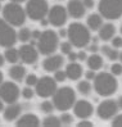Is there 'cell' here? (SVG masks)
<instances>
[{"label": "cell", "instance_id": "277c9868", "mask_svg": "<svg viewBox=\"0 0 122 127\" xmlns=\"http://www.w3.org/2000/svg\"><path fill=\"white\" fill-rule=\"evenodd\" d=\"M37 50L44 55H50L58 49L59 45V36L53 30H46L40 33L39 39L36 41Z\"/></svg>", "mask_w": 122, "mask_h": 127}, {"label": "cell", "instance_id": "8992f818", "mask_svg": "<svg viewBox=\"0 0 122 127\" xmlns=\"http://www.w3.org/2000/svg\"><path fill=\"white\" fill-rule=\"evenodd\" d=\"M98 9L105 19H118L122 16V0H100Z\"/></svg>", "mask_w": 122, "mask_h": 127}, {"label": "cell", "instance_id": "7402d4cb", "mask_svg": "<svg viewBox=\"0 0 122 127\" xmlns=\"http://www.w3.org/2000/svg\"><path fill=\"white\" fill-rule=\"evenodd\" d=\"M86 63H87V67L90 69H93V71H98V69H100L102 67H103V58L94 53V54H91L90 57H87L86 59Z\"/></svg>", "mask_w": 122, "mask_h": 127}, {"label": "cell", "instance_id": "6da1fadb", "mask_svg": "<svg viewBox=\"0 0 122 127\" xmlns=\"http://www.w3.org/2000/svg\"><path fill=\"white\" fill-rule=\"evenodd\" d=\"M118 82L114 74L102 72L94 77V90L102 96H111L117 91Z\"/></svg>", "mask_w": 122, "mask_h": 127}, {"label": "cell", "instance_id": "484cf974", "mask_svg": "<svg viewBox=\"0 0 122 127\" xmlns=\"http://www.w3.org/2000/svg\"><path fill=\"white\" fill-rule=\"evenodd\" d=\"M31 35H32V32L30 31L27 27H23L17 32V39L22 42H27V41L31 40Z\"/></svg>", "mask_w": 122, "mask_h": 127}, {"label": "cell", "instance_id": "7dc6e473", "mask_svg": "<svg viewBox=\"0 0 122 127\" xmlns=\"http://www.w3.org/2000/svg\"><path fill=\"white\" fill-rule=\"evenodd\" d=\"M4 63H5V58H4V55L0 54V67H3Z\"/></svg>", "mask_w": 122, "mask_h": 127}, {"label": "cell", "instance_id": "4fadbf2b", "mask_svg": "<svg viewBox=\"0 0 122 127\" xmlns=\"http://www.w3.org/2000/svg\"><path fill=\"white\" fill-rule=\"evenodd\" d=\"M19 59L26 64H32L39 59V50H37L32 44H23L18 49Z\"/></svg>", "mask_w": 122, "mask_h": 127}, {"label": "cell", "instance_id": "b9f144b4", "mask_svg": "<svg viewBox=\"0 0 122 127\" xmlns=\"http://www.w3.org/2000/svg\"><path fill=\"white\" fill-rule=\"evenodd\" d=\"M67 55H68L70 62H76V61H77V54H76V53H72V51H71V53L67 54Z\"/></svg>", "mask_w": 122, "mask_h": 127}, {"label": "cell", "instance_id": "816d5d0a", "mask_svg": "<svg viewBox=\"0 0 122 127\" xmlns=\"http://www.w3.org/2000/svg\"><path fill=\"white\" fill-rule=\"evenodd\" d=\"M3 82V73H1V71H0V84Z\"/></svg>", "mask_w": 122, "mask_h": 127}, {"label": "cell", "instance_id": "d590c367", "mask_svg": "<svg viewBox=\"0 0 122 127\" xmlns=\"http://www.w3.org/2000/svg\"><path fill=\"white\" fill-rule=\"evenodd\" d=\"M112 46L113 48H121L122 46V37H112Z\"/></svg>", "mask_w": 122, "mask_h": 127}, {"label": "cell", "instance_id": "f546056e", "mask_svg": "<svg viewBox=\"0 0 122 127\" xmlns=\"http://www.w3.org/2000/svg\"><path fill=\"white\" fill-rule=\"evenodd\" d=\"M59 119H60V123L64 125V126H70V125L73 123V116L70 114V113H63Z\"/></svg>", "mask_w": 122, "mask_h": 127}, {"label": "cell", "instance_id": "44dd1931", "mask_svg": "<svg viewBox=\"0 0 122 127\" xmlns=\"http://www.w3.org/2000/svg\"><path fill=\"white\" fill-rule=\"evenodd\" d=\"M26 68L23 65H19V64H14L12 65L10 68H9V76L12 80L14 81H17V82H21V81H23L25 77H26Z\"/></svg>", "mask_w": 122, "mask_h": 127}, {"label": "cell", "instance_id": "7c38bea8", "mask_svg": "<svg viewBox=\"0 0 122 127\" xmlns=\"http://www.w3.org/2000/svg\"><path fill=\"white\" fill-rule=\"evenodd\" d=\"M118 104L117 101H114L112 99H108V100H104L99 104V107L96 109V114L98 117L103 119V121H108L112 117H114L118 112Z\"/></svg>", "mask_w": 122, "mask_h": 127}, {"label": "cell", "instance_id": "d6a6232c", "mask_svg": "<svg viewBox=\"0 0 122 127\" xmlns=\"http://www.w3.org/2000/svg\"><path fill=\"white\" fill-rule=\"evenodd\" d=\"M35 95V91L32 90V87L31 86H27V87H25L23 90H22V96H23L25 99H32V96Z\"/></svg>", "mask_w": 122, "mask_h": 127}, {"label": "cell", "instance_id": "ac0fdd59", "mask_svg": "<svg viewBox=\"0 0 122 127\" xmlns=\"http://www.w3.org/2000/svg\"><path fill=\"white\" fill-rule=\"evenodd\" d=\"M66 74L67 78H70L72 81H77L82 76V67L77 62H71L70 64H67L66 67Z\"/></svg>", "mask_w": 122, "mask_h": 127}, {"label": "cell", "instance_id": "5b68a950", "mask_svg": "<svg viewBox=\"0 0 122 127\" xmlns=\"http://www.w3.org/2000/svg\"><path fill=\"white\" fill-rule=\"evenodd\" d=\"M26 10L18 3H9L3 8V18L13 27H19L26 21Z\"/></svg>", "mask_w": 122, "mask_h": 127}, {"label": "cell", "instance_id": "db71d44e", "mask_svg": "<svg viewBox=\"0 0 122 127\" xmlns=\"http://www.w3.org/2000/svg\"><path fill=\"white\" fill-rule=\"evenodd\" d=\"M121 33H122V26H121Z\"/></svg>", "mask_w": 122, "mask_h": 127}, {"label": "cell", "instance_id": "ba28073f", "mask_svg": "<svg viewBox=\"0 0 122 127\" xmlns=\"http://www.w3.org/2000/svg\"><path fill=\"white\" fill-rule=\"evenodd\" d=\"M17 32L4 18H0V46L9 48L17 42Z\"/></svg>", "mask_w": 122, "mask_h": 127}, {"label": "cell", "instance_id": "f5cc1de1", "mask_svg": "<svg viewBox=\"0 0 122 127\" xmlns=\"http://www.w3.org/2000/svg\"><path fill=\"white\" fill-rule=\"evenodd\" d=\"M118 58H120V61H121V63H122V51L120 53V55H118Z\"/></svg>", "mask_w": 122, "mask_h": 127}, {"label": "cell", "instance_id": "5bb4252c", "mask_svg": "<svg viewBox=\"0 0 122 127\" xmlns=\"http://www.w3.org/2000/svg\"><path fill=\"white\" fill-rule=\"evenodd\" d=\"M94 112V108L91 105V103L87 100H79L75 101L73 104V113L76 117H79L81 119L83 118H89Z\"/></svg>", "mask_w": 122, "mask_h": 127}, {"label": "cell", "instance_id": "2e32d148", "mask_svg": "<svg viewBox=\"0 0 122 127\" xmlns=\"http://www.w3.org/2000/svg\"><path fill=\"white\" fill-rule=\"evenodd\" d=\"M85 5H83L82 0H70L67 5V13L75 19H80L85 14Z\"/></svg>", "mask_w": 122, "mask_h": 127}, {"label": "cell", "instance_id": "11a10c76", "mask_svg": "<svg viewBox=\"0 0 122 127\" xmlns=\"http://www.w3.org/2000/svg\"><path fill=\"white\" fill-rule=\"evenodd\" d=\"M0 10H1V5H0Z\"/></svg>", "mask_w": 122, "mask_h": 127}, {"label": "cell", "instance_id": "d4e9b609", "mask_svg": "<svg viewBox=\"0 0 122 127\" xmlns=\"http://www.w3.org/2000/svg\"><path fill=\"white\" fill-rule=\"evenodd\" d=\"M102 53L105 54L107 57H108L109 61L114 62L118 59V55H120V51L116 49V48H109L108 45H103L102 46Z\"/></svg>", "mask_w": 122, "mask_h": 127}, {"label": "cell", "instance_id": "ee69618b", "mask_svg": "<svg viewBox=\"0 0 122 127\" xmlns=\"http://www.w3.org/2000/svg\"><path fill=\"white\" fill-rule=\"evenodd\" d=\"M89 50L91 51V53H96V51L99 50V48H98V45H96V44L94 42V44H93V45H90V48H89Z\"/></svg>", "mask_w": 122, "mask_h": 127}, {"label": "cell", "instance_id": "836d02e7", "mask_svg": "<svg viewBox=\"0 0 122 127\" xmlns=\"http://www.w3.org/2000/svg\"><path fill=\"white\" fill-rule=\"evenodd\" d=\"M66 78H67L66 71H60V69H58V71L54 72V80H55L57 82H63V81H66Z\"/></svg>", "mask_w": 122, "mask_h": 127}, {"label": "cell", "instance_id": "e0dca14e", "mask_svg": "<svg viewBox=\"0 0 122 127\" xmlns=\"http://www.w3.org/2000/svg\"><path fill=\"white\" fill-rule=\"evenodd\" d=\"M21 112H22V105L21 104H17V101L12 103L4 109V119L6 122L16 121V119L21 116Z\"/></svg>", "mask_w": 122, "mask_h": 127}, {"label": "cell", "instance_id": "f1b7e54d", "mask_svg": "<svg viewBox=\"0 0 122 127\" xmlns=\"http://www.w3.org/2000/svg\"><path fill=\"white\" fill-rule=\"evenodd\" d=\"M53 109H54V104H53V101H49V100H45L40 104V110L44 112V113L46 114H50Z\"/></svg>", "mask_w": 122, "mask_h": 127}, {"label": "cell", "instance_id": "9c48e42d", "mask_svg": "<svg viewBox=\"0 0 122 127\" xmlns=\"http://www.w3.org/2000/svg\"><path fill=\"white\" fill-rule=\"evenodd\" d=\"M57 81L49 76H44L37 80L35 85V94H37L40 98H49L57 90Z\"/></svg>", "mask_w": 122, "mask_h": 127}, {"label": "cell", "instance_id": "1f68e13d", "mask_svg": "<svg viewBox=\"0 0 122 127\" xmlns=\"http://www.w3.org/2000/svg\"><path fill=\"white\" fill-rule=\"evenodd\" d=\"M60 51L62 54H70L72 51V44L70 41H64L60 44Z\"/></svg>", "mask_w": 122, "mask_h": 127}, {"label": "cell", "instance_id": "9a60e30c", "mask_svg": "<svg viewBox=\"0 0 122 127\" xmlns=\"http://www.w3.org/2000/svg\"><path fill=\"white\" fill-rule=\"evenodd\" d=\"M63 63H64V59H63L62 55H59V54H50L42 62V67H44V69L46 72H55V71L62 68Z\"/></svg>", "mask_w": 122, "mask_h": 127}, {"label": "cell", "instance_id": "f6af8a7d", "mask_svg": "<svg viewBox=\"0 0 122 127\" xmlns=\"http://www.w3.org/2000/svg\"><path fill=\"white\" fill-rule=\"evenodd\" d=\"M58 36H59V37H66V36H67V30L60 28L59 32H58Z\"/></svg>", "mask_w": 122, "mask_h": 127}, {"label": "cell", "instance_id": "e575fe53", "mask_svg": "<svg viewBox=\"0 0 122 127\" xmlns=\"http://www.w3.org/2000/svg\"><path fill=\"white\" fill-rule=\"evenodd\" d=\"M111 72H112V74H114V76H120V74H122V63H114V64H112Z\"/></svg>", "mask_w": 122, "mask_h": 127}, {"label": "cell", "instance_id": "f35d334b", "mask_svg": "<svg viewBox=\"0 0 122 127\" xmlns=\"http://www.w3.org/2000/svg\"><path fill=\"white\" fill-rule=\"evenodd\" d=\"M77 126H80V127H90V126H93V123H91L90 121H87V118H83L79 122Z\"/></svg>", "mask_w": 122, "mask_h": 127}, {"label": "cell", "instance_id": "74e56055", "mask_svg": "<svg viewBox=\"0 0 122 127\" xmlns=\"http://www.w3.org/2000/svg\"><path fill=\"white\" fill-rule=\"evenodd\" d=\"M77 54V61H80V62H83V61H86L87 59V54L85 53V51H79V53H76Z\"/></svg>", "mask_w": 122, "mask_h": 127}, {"label": "cell", "instance_id": "7bdbcfd3", "mask_svg": "<svg viewBox=\"0 0 122 127\" xmlns=\"http://www.w3.org/2000/svg\"><path fill=\"white\" fill-rule=\"evenodd\" d=\"M40 33H41V32L36 30V31H34V32H32V35H31V39H32V40H35V41H37V39H39Z\"/></svg>", "mask_w": 122, "mask_h": 127}, {"label": "cell", "instance_id": "30bf717a", "mask_svg": "<svg viewBox=\"0 0 122 127\" xmlns=\"http://www.w3.org/2000/svg\"><path fill=\"white\" fill-rule=\"evenodd\" d=\"M21 95L19 87L12 81H5L0 84V99L6 104L16 103Z\"/></svg>", "mask_w": 122, "mask_h": 127}, {"label": "cell", "instance_id": "bcb514c9", "mask_svg": "<svg viewBox=\"0 0 122 127\" xmlns=\"http://www.w3.org/2000/svg\"><path fill=\"white\" fill-rule=\"evenodd\" d=\"M40 22H41V26H48L49 25L48 18H42V19H40Z\"/></svg>", "mask_w": 122, "mask_h": 127}, {"label": "cell", "instance_id": "d6986e66", "mask_svg": "<svg viewBox=\"0 0 122 127\" xmlns=\"http://www.w3.org/2000/svg\"><path fill=\"white\" fill-rule=\"evenodd\" d=\"M16 125L19 126V127H22V126L23 127H36V126L40 125V119L34 113H27V114L22 116L17 121Z\"/></svg>", "mask_w": 122, "mask_h": 127}, {"label": "cell", "instance_id": "603a6c76", "mask_svg": "<svg viewBox=\"0 0 122 127\" xmlns=\"http://www.w3.org/2000/svg\"><path fill=\"white\" fill-rule=\"evenodd\" d=\"M86 23H87V27L90 30H93V31H98V30L102 27V25H103V17L100 16V14L94 13V14H91V16H89Z\"/></svg>", "mask_w": 122, "mask_h": 127}, {"label": "cell", "instance_id": "c3c4849f", "mask_svg": "<svg viewBox=\"0 0 122 127\" xmlns=\"http://www.w3.org/2000/svg\"><path fill=\"white\" fill-rule=\"evenodd\" d=\"M117 104H118V108H120V109H122V96L117 100Z\"/></svg>", "mask_w": 122, "mask_h": 127}, {"label": "cell", "instance_id": "f907efd6", "mask_svg": "<svg viewBox=\"0 0 122 127\" xmlns=\"http://www.w3.org/2000/svg\"><path fill=\"white\" fill-rule=\"evenodd\" d=\"M10 1H13V3H22V1H25V0H10Z\"/></svg>", "mask_w": 122, "mask_h": 127}, {"label": "cell", "instance_id": "cb8c5ba5", "mask_svg": "<svg viewBox=\"0 0 122 127\" xmlns=\"http://www.w3.org/2000/svg\"><path fill=\"white\" fill-rule=\"evenodd\" d=\"M4 58L6 62H9L12 64H16L18 61H19V53H18V49L13 48V46H9L6 48L5 51H4Z\"/></svg>", "mask_w": 122, "mask_h": 127}, {"label": "cell", "instance_id": "4316f807", "mask_svg": "<svg viewBox=\"0 0 122 127\" xmlns=\"http://www.w3.org/2000/svg\"><path fill=\"white\" fill-rule=\"evenodd\" d=\"M42 125L44 126H48V127H58V126H60L62 123H60V119L58 117H55V116H48V117L44 118Z\"/></svg>", "mask_w": 122, "mask_h": 127}, {"label": "cell", "instance_id": "3957f363", "mask_svg": "<svg viewBox=\"0 0 122 127\" xmlns=\"http://www.w3.org/2000/svg\"><path fill=\"white\" fill-rule=\"evenodd\" d=\"M76 101V94L72 87H60L57 89L55 93L53 94V104L54 108L58 109L59 112H66L73 107Z\"/></svg>", "mask_w": 122, "mask_h": 127}, {"label": "cell", "instance_id": "ab89813d", "mask_svg": "<svg viewBox=\"0 0 122 127\" xmlns=\"http://www.w3.org/2000/svg\"><path fill=\"white\" fill-rule=\"evenodd\" d=\"M82 3L86 9H91L94 6V0H82Z\"/></svg>", "mask_w": 122, "mask_h": 127}, {"label": "cell", "instance_id": "83f0119b", "mask_svg": "<svg viewBox=\"0 0 122 127\" xmlns=\"http://www.w3.org/2000/svg\"><path fill=\"white\" fill-rule=\"evenodd\" d=\"M91 89H93V86L90 85L89 81H80L79 85H77V90L82 95H89L91 93Z\"/></svg>", "mask_w": 122, "mask_h": 127}, {"label": "cell", "instance_id": "8fae6325", "mask_svg": "<svg viewBox=\"0 0 122 127\" xmlns=\"http://www.w3.org/2000/svg\"><path fill=\"white\" fill-rule=\"evenodd\" d=\"M46 17L50 25H53L54 27H62L67 22L68 13H67V9L63 8L62 5H54L49 9Z\"/></svg>", "mask_w": 122, "mask_h": 127}, {"label": "cell", "instance_id": "60d3db41", "mask_svg": "<svg viewBox=\"0 0 122 127\" xmlns=\"http://www.w3.org/2000/svg\"><path fill=\"white\" fill-rule=\"evenodd\" d=\"M85 77H86L87 80H94V77H95V71H93V69L87 71V72L85 73Z\"/></svg>", "mask_w": 122, "mask_h": 127}, {"label": "cell", "instance_id": "ffe728a7", "mask_svg": "<svg viewBox=\"0 0 122 127\" xmlns=\"http://www.w3.org/2000/svg\"><path fill=\"white\" fill-rule=\"evenodd\" d=\"M98 31H99V37L103 41H108V40H112V37L116 33V27L112 23H103Z\"/></svg>", "mask_w": 122, "mask_h": 127}, {"label": "cell", "instance_id": "8d00e7d4", "mask_svg": "<svg viewBox=\"0 0 122 127\" xmlns=\"http://www.w3.org/2000/svg\"><path fill=\"white\" fill-rule=\"evenodd\" d=\"M112 126H117V127H122V114H118L116 118L112 121Z\"/></svg>", "mask_w": 122, "mask_h": 127}, {"label": "cell", "instance_id": "52a82bcc", "mask_svg": "<svg viewBox=\"0 0 122 127\" xmlns=\"http://www.w3.org/2000/svg\"><path fill=\"white\" fill-rule=\"evenodd\" d=\"M25 10L32 21H40L48 16L49 5L46 0H28Z\"/></svg>", "mask_w": 122, "mask_h": 127}, {"label": "cell", "instance_id": "7a4b0ae2", "mask_svg": "<svg viewBox=\"0 0 122 127\" xmlns=\"http://www.w3.org/2000/svg\"><path fill=\"white\" fill-rule=\"evenodd\" d=\"M67 36L70 39V42L79 49L85 48L91 40L89 28L85 27L82 23H79V22L70 25L67 30Z\"/></svg>", "mask_w": 122, "mask_h": 127}, {"label": "cell", "instance_id": "4dcf8cb0", "mask_svg": "<svg viewBox=\"0 0 122 127\" xmlns=\"http://www.w3.org/2000/svg\"><path fill=\"white\" fill-rule=\"evenodd\" d=\"M26 85L27 86H35L36 85V82H37V80H39V78H37V76H36V74H34V73H31V74H26Z\"/></svg>", "mask_w": 122, "mask_h": 127}, {"label": "cell", "instance_id": "9f6ffc18", "mask_svg": "<svg viewBox=\"0 0 122 127\" xmlns=\"http://www.w3.org/2000/svg\"><path fill=\"white\" fill-rule=\"evenodd\" d=\"M0 1H4V0H0Z\"/></svg>", "mask_w": 122, "mask_h": 127}, {"label": "cell", "instance_id": "681fc988", "mask_svg": "<svg viewBox=\"0 0 122 127\" xmlns=\"http://www.w3.org/2000/svg\"><path fill=\"white\" fill-rule=\"evenodd\" d=\"M1 110H4V101L0 99V112H1Z\"/></svg>", "mask_w": 122, "mask_h": 127}]
</instances>
